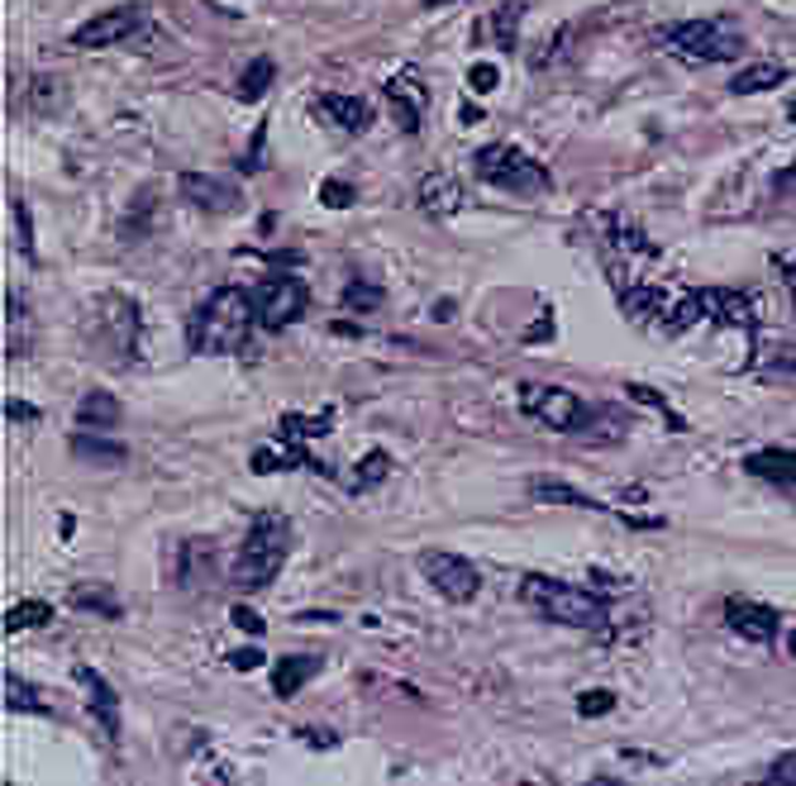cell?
Here are the masks:
<instances>
[{"mask_svg":"<svg viewBox=\"0 0 796 786\" xmlns=\"http://www.w3.org/2000/svg\"><path fill=\"white\" fill-rule=\"evenodd\" d=\"M258 325V306L244 286H220L210 291L187 320V343L197 353H238Z\"/></svg>","mask_w":796,"mask_h":786,"instance_id":"6da1fadb","label":"cell"},{"mask_svg":"<svg viewBox=\"0 0 796 786\" xmlns=\"http://www.w3.org/2000/svg\"><path fill=\"white\" fill-rule=\"evenodd\" d=\"M520 601L544 619H553V625H567V629H606L611 625V601L601 592L559 582V577H539V572L520 582Z\"/></svg>","mask_w":796,"mask_h":786,"instance_id":"7a4b0ae2","label":"cell"},{"mask_svg":"<svg viewBox=\"0 0 796 786\" xmlns=\"http://www.w3.org/2000/svg\"><path fill=\"white\" fill-rule=\"evenodd\" d=\"M287 553H291V520L277 516V510H263V516H253L244 543H238L230 582L238 586V592H263V586L282 572Z\"/></svg>","mask_w":796,"mask_h":786,"instance_id":"3957f363","label":"cell"},{"mask_svg":"<svg viewBox=\"0 0 796 786\" xmlns=\"http://www.w3.org/2000/svg\"><path fill=\"white\" fill-rule=\"evenodd\" d=\"M473 168H477V177H482L487 187L510 191V195H544L553 187V177H549L544 162L530 158V153H520V148H510V144L477 148Z\"/></svg>","mask_w":796,"mask_h":786,"instance_id":"277c9868","label":"cell"},{"mask_svg":"<svg viewBox=\"0 0 796 786\" xmlns=\"http://www.w3.org/2000/svg\"><path fill=\"white\" fill-rule=\"evenodd\" d=\"M668 53H678L682 63H734L744 53V34L734 29L730 20H687V24H672L668 34Z\"/></svg>","mask_w":796,"mask_h":786,"instance_id":"5b68a950","label":"cell"},{"mask_svg":"<svg viewBox=\"0 0 796 786\" xmlns=\"http://www.w3.org/2000/svg\"><path fill=\"white\" fill-rule=\"evenodd\" d=\"M520 411L553 434H587L592 419H596L592 405L582 396H573L567 386H539V382L520 386Z\"/></svg>","mask_w":796,"mask_h":786,"instance_id":"8992f818","label":"cell"},{"mask_svg":"<svg viewBox=\"0 0 796 786\" xmlns=\"http://www.w3.org/2000/svg\"><path fill=\"white\" fill-rule=\"evenodd\" d=\"M253 306H258V325L263 329H291L300 315L310 306V291L300 277H267L258 282V291H253Z\"/></svg>","mask_w":796,"mask_h":786,"instance_id":"52a82bcc","label":"cell"},{"mask_svg":"<svg viewBox=\"0 0 796 786\" xmlns=\"http://www.w3.org/2000/svg\"><path fill=\"white\" fill-rule=\"evenodd\" d=\"M420 572H425L434 592H439L444 601H454V606H468V601L482 592L477 567L468 563V557H458V553H439V549L420 553Z\"/></svg>","mask_w":796,"mask_h":786,"instance_id":"ba28073f","label":"cell"},{"mask_svg":"<svg viewBox=\"0 0 796 786\" xmlns=\"http://www.w3.org/2000/svg\"><path fill=\"white\" fill-rule=\"evenodd\" d=\"M382 91H386V105H392L396 129L401 134H420V125H425V110H429V86L420 82V72L401 67V72H392V77L382 82Z\"/></svg>","mask_w":796,"mask_h":786,"instance_id":"9c48e42d","label":"cell"},{"mask_svg":"<svg viewBox=\"0 0 796 786\" xmlns=\"http://www.w3.org/2000/svg\"><path fill=\"white\" fill-rule=\"evenodd\" d=\"M139 24H144V6L100 10L96 20H86L82 29H72V49H110V43H125Z\"/></svg>","mask_w":796,"mask_h":786,"instance_id":"30bf717a","label":"cell"},{"mask_svg":"<svg viewBox=\"0 0 796 786\" xmlns=\"http://www.w3.org/2000/svg\"><path fill=\"white\" fill-rule=\"evenodd\" d=\"M182 195L197 210H205V215H230V210H238V187H234V181H224V177L187 172L182 177Z\"/></svg>","mask_w":796,"mask_h":786,"instance_id":"8fae6325","label":"cell"},{"mask_svg":"<svg viewBox=\"0 0 796 786\" xmlns=\"http://www.w3.org/2000/svg\"><path fill=\"white\" fill-rule=\"evenodd\" d=\"M744 467L754 472L758 481H768V487H777L787 496V501L796 506V453L792 448H758V453H749Z\"/></svg>","mask_w":796,"mask_h":786,"instance_id":"7c38bea8","label":"cell"},{"mask_svg":"<svg viewBox=\"0 0 796 786\" xmlns=\"http://www.w3.org/2000/svg\"><path fill=\"white\" fill-rule=\"evenodd\" d=\"M725 625L749 644H773L777 639V610L758 606V601H730L725 606Z\"/></svg>","mask_w":796,"mask_h":786,"instance_id":"4fadbf2b","label":"cell"},{"mask_svg":"<svg viewBox=\"0 0 796 786\" xmlns=\"http://www.w3.org/2000/svg\"><path fill=\"white\" fill-rule=\"evenodd\" d=\"M77 682H82V691H86V705H92L100 734L115 744V739H119V697H115V687L105 682L96 668H77Z\"/></svg>","mask_w":796,"mask_h":786,"instance_id":"5bb4252c","label":"cell"},{"mask_svg":"<svg viewBox=\"0 0 796 786\" xmlns=\"http://www.w3.org/2000/svg\"><path fill=\"white\" fill-rule=\"evenodd\" d=\"M701 306H705V320L725 325V329H754L758 325V310H754V296L744 291H701Z\"/></svg>","mask_w":796,"mask_h":786,"instance_id":"9a60e30c","label":"cell"},{"mask_svg":"<svg viewBox=\"0 0 796 786\" xmlns=\"http://www.w3.org/2000/svg\"><path fill=\"white\" fill-rule=\"evenodd\" d=\"M315 115L329 119V125L343 134H368V125H372V105L363 96H339V91L315 100Z\"/></svg>","mask_w":796,"mask_h":786,"instance_id":"2e32d148","label":"cell"},{"mask_svg":"<svg viewBox=\"0 0 796 786\" xmlns=\"http://www.w3.org/2000/svg\"><path fill=\"white\" fill-rule=\"evenodd\" d=\"M177 586H187V592H205V586H215V543L210 539H191L182 543V563H177Z\"/></svg>","mask_w":796,"mask_h":786,"instance_id":"e0dca14e","label":"cell"},{"mask_svg":"<svg viewBox=\"0 0 796 786\" xmlns=\"http://www.w3.org/2000/svg\"><path fill=\"white\" fill-rule=\"evenodd\" d=\"M420 210L434 215V220L458 215V210H463V187L448 172H429L425 181H420Z\"/></svg>","mask_w":796,"mask_h":786,"instance_id":"ac0fdd59","label":"cell"},{"mask_svg":"<svg viewBox=\"0 0 796 786\" xmlns=\"http://www.w3.org/2000/svg\"><path fill=\"white\" fill-rule=\"evenodd\" d=\"M315 672H320V654H287V658H277V668H273L277 701H291Z\"/></svg>","mask_w":796,"mask_h":786,"instance_id":"d6986e66","label":"cell"},{"mask_svg":"<svg viewBox=\"0 0 796 786\" xmlns=\"http://www.w3.org/2000/svg\"><path fill=\"white\" fill-rule=\"evenodd\" d=\"M524 491H530L539 506H582V510H611L606 501H592V496H582L577 487H567V481H559V477H530V481H524Z\"/></svg>","mask_w":796,"mask_h":786,"instance_id":"ffe728a7","label":"cell"},{"mask_svg":"<svg viewBox=\"0 0 796 786\" xmlns=\"http://www.w3.org/2000/svg\"><path fill=\"white\" fill-rule=\"evenodd\" d=\"M520 14H524V0H510L506 10H497L491 20H482V29H477V39H487L491 49H516V39H520Z\"/></svg>","mask_w":796,"mask_h":786,"instance_id":"44dd1931","label":"cell"},{"mask_svg":"<svg viewBox=\"0 0 796 786\" xmlns=\"http://www.w3.org/2000/svg\"><path fill=\"white\" fill-rule=\"evenodd\" d=\"M119 401L110 396V391H86L82 405H77V425L82 429H115L119 425Z\"/></svg>","mask_w":796,"mask_h":786,"instance_id":"7402d4cb","label":"cell"},{"mask_svg":"<svg viewBox=\"0 0 796 786\" xmlns=\"http://www.w3.org/2000/svg\"><path fill=\"white\" fill-rule=\"evenodd\" d=\"M72 458H82V463H100V467H119L129 458L119 444H110V438H96V429H82V434H72Z\"/></svg>","mask_w":796,"mask_h":786,"instance_id":"603a6c76","label":"cell"},{"mask_svg":"<svg viewBox=\"0 0 796 786\" xmlns=\"http://www.w3.org/2000/svg\"><path fill=\"white\" fill-rule=\"evenodd\" d=\"M620 310H625L635 325H649V320H664L668 300H664V291H658V286H629V291L620 296Z\"/></svg>","mask_w":796,"mask_h":786,"instance_id":"cb8c5ba5","label":"cell"},{"mask_svg":"<svg viewBox=\"0 0 796 786\" xmlns=\"http://www.w3.org/2000/svg\"><path fill=\"white\" fill-rule=\"evenodd\" d=\"M6 710H14V715H53V705L14 672H6Z\"/></svg>","mask_w":796,"mask_h":786,"instance_id":"d4e9b609","label":"cell"},{"mask_svg":"<svg viewBox=\"0 0 796 786\" xmlns=\"http://www.w3.org/2000/svg\"><path fill=\"white\" fill-rule=\"evenodd\" d=\"M386 472H392V458H386L382 448H368V453H363V463H358V467H353V477H349V496H368Z\"/></svg>","mask_w":796,"mask_h":786,"instance_id":"484cf974","label":"cell"},{"mask_svg":"<svg viewBox=\"0 0 796 786\" xmlns=\"http://www.w3.org/2000/svg\"><path fill=\"white\" fill-rule=\"evenodd\" d=\"M273 77H277V63H273V57H253V63L244 67V77H238V86H234L238 100H248V105L263 100L267 86H273Z\"/></svg>","mask_w":796,"mask_h":786,"instance_id":"4316f807","label":"cell"},{"mask_svg":"<svg viewBox=\"0 0 796 786\" xmlns=\"http://www.w3.org/2000/svg\"><path fill=\"white\" fill-rule=\"evenodd\" d=\"M43 625H53V606H49V601H20V606L6 610V634L43 629Z\"/></svg>","mask_w":796,"mask_h":786,"instance_id":"83f0119b","label":"cell"},{"mask_svg":"<svg viewBox=\"0 0 796 786\" xmlns=\"http://www.w3.org/2000/svg\"><path fill=\"white\" fill-rule=\"evenodd\" d=\"M783 77H787L783 67H773V63H758V67H744L740 77L730 82V91H734V96H758V91H773V86L783 82Z\"/></svg>","mask_w":796,"mask_h":786,"instance_id":"f1b7e54d","label":"cell"},{"mask_svg":"<svg viewBox=\"0 0 796 786\" xmlns=\"http://www.w3.org/2000/svg\"><path fill=\"white\" fill-rule=\"evenodd\" d=\"M67 601L77 610H92V615H105V619H119V601L105 592V586H72Z\"/></svg>","mask_w":796,"mask_h":786,"instance_id":"f546056e","label":"cell"},{"mask_svg":"<svg viewBox=\"0 0 796 786\" xmlns=\"http://www.w3.org/2000/svg\"><path fill=\"white\" fill-rule=\"evenodd\" d=\"M277 434H282V438H296V444H306V438H320V434H329V411H320V415H282Z\"/></svg>","mask_w":796,"mask_h":786,"instance_id":"4dcf8cb0","label":"cell"},{"mask_svg":"<svg viewBox=\"0 0 796 786\" xmlns=\"http://www.w3.org/2000/svg\"><path fill=\"white\" fill-rule=\"evenodd\" d=\"M758 376H763V382H792L796 386V343H792V349H773L768 358H763Z\"/></svg>","mask_w":796,"mask_h":786,"instance_id":"1f68e13d","label":"cell"},{"mask_svg":"<svg viewBox=\"0 0 796 786\" xmlns=\"http://www.w3.org/2000/svg\"><path fill=\"white\" fill-rule=\"evenodd\" d=\"M343 310H378L382 306V286H372V282H363V277H353L349 286H343Z\"/></svg>","mask_w":796,"mask_h":786,"instance_id":"d6a6232c","label":"cell"},{"mask_svg":"<svg viewBox=\"0 0 796 786\" xmlns=\"http://www.w3.org/2000/svg\"><path fill=\"white\" fill-rule=\"evenodd\" d=\"M611 710H615V691H582V697H577V715L582 720L611 715Z\"/></svg>","mask_w":796,"mask_h":786,"instance_id":"836d02e7","label":"cell"},{"mask_svg":"<svg viewBox=\"0 0 796 786\" xmlns=\"http://www.w3.org/2000/svg\"><path fill=\"white\" fill-rule=\"evenodd\" d=\"M625 391H629V396H635V401H644V405H654V411H664V419H668V429H687V425H682V415H678V411H668V401H664V396H658V391H649V386H639V382H635V386H625Z\"/></svg>","mask_w":796,"mask_h":786,"instance_id":"e575fe53","label":"cell"},{"mask_svg":"<svg viewBox=\"0 0 796 786\" xmlns=\"http://www.w3.org/2000/svg\"><path fill=\"white\" fill-rule=\"evenodd\" d=\"M320 201H325L329 210H349V205L358 201V191L349 187V181H335V177H329L325 187H320Z\"/></svg>","mask_w":796,"mask_h":786,"instance_id":"d590c367","label":"cell"},{"mask_svg":"<svg viewBox=\"0 0 796 786\" xmlns=\"http://www.w3.org/2000/svg\"><path fill=\"white\" fill-rule=\"evenodd\" d=\"M497 82H501V77H497V67H491V63H477V67L468 72V86L477 91V96H487V91H497Z\"/></svg>","mask_w":796,"mask_h":786,"instance_id":"8d00e7d4","label":"cell"},{"mask_svg":"<svg viewBox=\"0 0 796 786\" xmlns=\"http://www.w3.org/2000/svg\"><path fill=\"white\" fill-rule=\"evenodd\" d=\"M768 782L773 786H796V753H783V758L768 767Z\"/></svg>","mask_w":796,"mask_h":786,"instance_id":"74e56055","label":"cell"},{"mask_svg":"<svg viewBox=\"0 0 796 786\" xmlns=\"http://www.w3.org/2000/svg\"><path fill=\"white\" fill-rule=\"evenodd\" d=\"M57 100H63V86H57L53 77H39V86H34V110H43V105L53 110Z\"/></svg>","mask_w":796,"mask_h":786,"instance_id":"f35d334b","label":"cell"},{"mask_svg":"<svg viewBox=\"0 0 796 786\" xmlns=\"http://www.w3.org/2000/svg\"><path fill=\"white\" fill-rule=\"evenodd\" d=\"M6 419L10 425H39V411L29 401H6Z\"/></svg>","mask_w":796,"mask_h":786,"instance_id":"ab89813d","label":"cell"},{"mask_svg":"<svg viewBox=\"0 0 796 786\" xmlns=\"http://www.w3.org/2000/svg\"><path fill=\"white\" fill-rule=\"evenodd\" d=\"M263 139H267V129H258V134H253L248 153H244V162H238V168H244V172H263Z\"/></svg>","mask_w":796,"mask_h":786,"instance_id":"60d3db41","label":"cell"},{"mask_svg":"<svg viewBox=\"0 0 796 786\" xmlns=\"http://www.w3.org/2000/svg\"><path fill=\"white\" fill-rule=\"evenodd\" d=\"M230 668L253 672V668H263V654H258V648H234V654H230Z\"/></svg>","mask_w":796,"mask_h":786,"instance_id":"b9f144b4","label":"cell"},{"mask_svg":"<svg viewBox=\"0 0 796 786\" xmlns=\"http://www.w3.org/2000/svg\"><path fill=\"white\" fill-rule=\"evenodd\" d=\"M230 619L238 629H248V634H263V619H258V610H248V606H234L230 610Z\"/></svg>","mask_w":796,"mask_h":786,"instance_id":"7bdbcfd3","label":"cell"},{"mask_svg":"<svg viewBox=\"0 0 796 786\" xmlns=\"http://www.w3.org/2000/svg\"><path fill=\"white\" fill-rule=\"evenodd\" d=\"M14 220H20V248L34 253V234H29V210H24V201H14Z\"/></svg>","mask_w":796,"mask_h":786,"instance_id":"ee69618b","label":"cell"},{"mask_svg":"<svg viewBox=\"0 0 796 786\" xmlns=\"http://www.w3.org/2000/svg\"><path fill=\"white\" fill-rule=\"evenodd\" d=\"M306 744H320V748H335V734H315V730H300Z\"/></svg>","mask_w":796,"mask_h":786,"instance_id":"f6af8a7d","label":"cell"},{"mask_svg":"<svg viewBox=\"0 0 796 786\" xmlns=\"http://www.w3.org/2000/svg\"><path fill=\"white\" fill-rule=\"evenodd\" d=\"M458 119H463V125H482V110H477V105H468V100H463Z\"/></svg>","mask_w":796,"mask_h":786,"instance_id":"bcb514c9","label":"cell"},{"mask_svg":"<svg viewBox=\"0 0 796 786\" xmlns=\"http://www.w3.org/2000/svg\"><path fill=\"white\" fill-rule=\"evenodd\" d=\"M787 282H792V300H796V263H787Z\"/></svg>","mask_w":796,"mask_h":786,"instance_id":"7dc6e473","label":"cell"},{"mask_svg":"<svg viewBox=\"0 0 796 786\" xmlns=\"http://www.w3.org/2000/svg\"><path fill=\"white\" fill-rule=\"evenodd\" d=\"M425 6H429V10H439V6H454V0H425Z\"/></svg>","mask_w":796,"mask_h":786,"instance_id":"c3c4849f","label":"cell"},{"mask_svg":"<svg viewBox=\"0 0 796 786\" xmlns=\"http://www.w3.org/2000/svg\"><path fill=\"white\" fill-rule=\"evenodd\" d=\"M787 119H792V125H796V100H792V105H787Z\"/></svg>","mask_w":796,"mask_h":786,"instance_id":"681fc988","label":"cell"},{"mask_svg":"<svg viewBox=\"0 0 796 786\" xmlns=\"http://www.w3.org/2000/svg\"><path fill=\"white\" fill-rule=\"evenodd\" d=\"M787 648H792V658H796V629H792V639H787Z\"/></svg>","mask_w":796,"mask_h":786,"instance_id":"f907efd6","label":"cell"}]
</instances>
